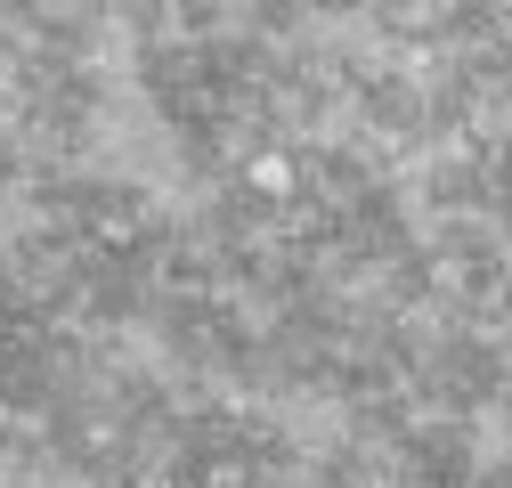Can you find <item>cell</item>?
I'll list each match as a JSON object with an SVG mask.
<instances>
[{
  "instance_id": "cell-1",
  "label": "cell",
  "mask_w": 512,
  "mask_h": 488,
  "mask_svg": "<svg viewBox=\"0 0 512 488\" xmlns=\"http://www.w3.org/2000/svg\"><path fill=\"white\" fill-rule=\"evenodd\" d=\"M244 179H252L261 196H285V188H293V163H285V155H252V163H244Z\"/></svg>"
}]
</instances>
